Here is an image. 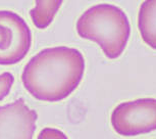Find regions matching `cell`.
Masks as SVG:
<instances>
[{
  "label": "cell",
  "instance_id": "cell-5",
  "mask_svg": "<svg viewBox=\"0 0 156 139\" xmlns=\"http://www.w3.org/2000/svg\"><path fill=\"white\" fill-rule=\"evenodd\" d=\"M37 119L23 98L0 106V139H33Z\"/></svg>",
  "mask_w": 156,
  "mask_h": 139
},
{
  "label": "cell",
  "instance_id": "cell-8",
  "mask_svg": "<svg viewBox=\"0 0 156 139\" xmlns=\"http://www.w3.org/2000/svg\"><path fill=\"white\" fill-rule=\"evenodd\" d=\"M14 82V77L9 72L0 74V100H3L9 94Z\"/></svg>",
  "mask_w": 156,
  "mask_h": 139
},
{
  "label": "cell",
  "instance_id": "cell-9",
  "mask_svg": "<svg viewBox=\"0 0 156 139\" xmlns=\"http://www.w3.org/2000/svg\"><path fill=\"white\" fill-rule=\"evenodd\" d=\"M37 139H69V138L60 130L48 127V128H44L40 132Z\"/></svg>",
  "mask_w": 156,
  "mask_h": 139
},
{
  "label": "cell",
  "instance_id": "cell-7",
  "mask_svg": "<svg viewBox=\"0 0 156 139\" xmlns=\"http://www.w3.org/2000/svg\"><path fill=\"white\" fill-rule=\"evenodd\" d=\"M36 4L30 11L35 27L44 30L53 22L55 14L62 5L63 0H35Z\"/></svg>",
  "mask_w": 156,
  "mask_h": 139
},
{
  "label": "cell",
  "instance_id": "cell-2",
  "mask_svg": "<svg viewBox=\"0 0 156 139\" xmlns=\"http://www.w3.org/2000/svg\"><path fill=\"white\" fill-rule=\"evenodd\" d=\"M76 28L79 36L96 42L110 60L122 54L131 35L126 13L108 3L97 4L87 9L76 20Z\"/></svg>",
  "mask_w": 156,
  "mask_h": 139
},
{
  "label": "cell",
  "instance_id": "cell-6",
  "mask_svg": "<svg viewBox=\"0 0 156 139\" xmlns=\"http://www.w3.org/2000/svg\"><path fill=\"white\" fill-rule=\"evenodd\" d=\"M138 28L144 42L156 50V0H145L141 4Z\"/></svg>",
  "mask_w": 156,
  "mask_h": 139
},
{
  "label": "cell",
  "instance_id": "cell-4",
  "mask_svg": "<svg viewBox=\"0 0 156 139\" xmlns=\"http://www.w3.org/2000/svg\"><path fill=\"white\" fill-rule=\"evenodd\" d=\"M32 45V32L25 20L10 10H0V64L22 61Z\"/></svg>",
  "mask_w": 156,
  "mask_h": 139
},
{
  "label": "cell",
  "instance_id": "cell-3",
  "mask_svg": "<svg viewBox=\"0 0 156 139\" xmlns=\"http://www.w3.org/2000/svg\"><path fill=\"white\" fill-rule=\"evenodd\" d=\"M111 125L117 134L131 137L156 130V99L140 98L119 103L111 114Z\"/></svg>",
  "mask_w": 156,
  "mask_h": 139
},
{
  "label": "cell",
  "instance_id": "cell-1",
  "mask_svg": "<svg viewBox=\"0 0 156 139\" xmlns=\"http://www.w3.org/2000/svg\"><path fill=\"white\" fill-rule=\"evenodd\" d=\"M85 60L67 46L45 48L30 60L22 74L25 88L41 101L57 102L75 91L83 79Z\"/></svg>",
  "mask_w": 156,
  "mask_h": 139
}]
</instances>
